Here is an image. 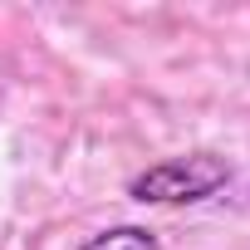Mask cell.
I'll use <instances>...</instances> for the list:
<instances>
[{
  "label": "cell",
  "instance_id": "obj_1",
  "mask_svg": "<svg viewBox=\"0 0 250 250\" xmlns=\"http://www.w3.org/2000/svg\"><path fill=\"white\" fill-rule=\"evenodd\" d=\"M226 177H230V167L216 162L211 152L172 157V162H157L152 172H143V177L133 182V196H138V201H201V196H211Z\"/></svg>",
  "mask_w": 250,
  "mask_h": 250
},
{
  "label": "cell",
  "instance_id": "obj_2",
  "mask_svg": "<svg viewBox=\"0 0 250 250\" xmlns=\"http://www.w3.org/2000/svg\"><path fill=\"white\" fill-rule=\"evenodd\" d=\"M83 250H157V240L138 226H123V230H108V235H93Z\"/></svg>",
  "mask_w": 250,
  "mask_h": 250
}]
</instances>
